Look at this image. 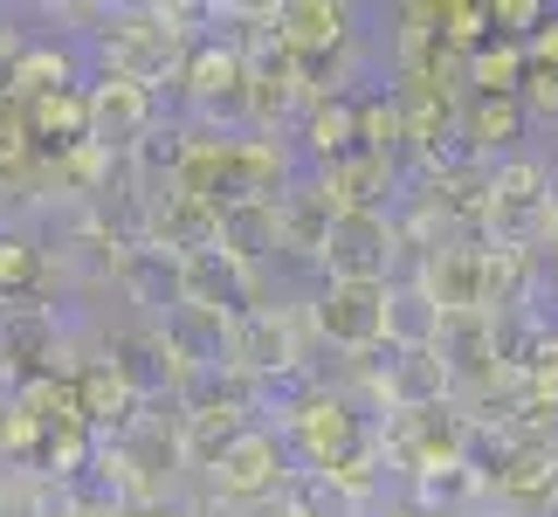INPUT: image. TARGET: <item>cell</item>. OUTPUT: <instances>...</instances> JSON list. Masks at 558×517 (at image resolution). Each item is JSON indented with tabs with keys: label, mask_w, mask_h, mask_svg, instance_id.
I'll return each mask as SVG.
<instances>
[{
	"label": "cell",
	"mask_w": 558,
	"mask_h": 517,
	"mask_svg": "<svg viewBox=\"0 0 558 517\" xmlns=\"http://www.w3.org/2000/svg\"><path fill=\"white\" fill-rule=\"evenodd\" d=\"M551 207H558V172L545 153H504L489 159V201H483V249L497 255H538L545 249V228H551Z\"/></svg>",
	"instance_id": "1"
},
{
	"label": "cell",
	"mask_w": 558,
	"mask_h": 517,
	"mask_svg": "<svg viewBox=\"0 0 558 517\" xmlns=\"http://www.w3.org/2000/svg\"><path fill=\"white\" fill-rule=\"evenodd\" d=\"M180 62H186V41L166 28L159 0L153 8H118L111 28L97 35V70L138 83V91H153V97H159V83H180Z\"/></svg>",
	"instance_id": "2"
},
{
	"label": "cell",
	"mask_w": 558,
	"mask_h": 517,
	"mask_svg": "<svg viewBox=\"0 0 558 517\" xmlns=\"http://www.w3.org/2000/svg\"><path fill=\"white\" fill-rule=\"evenodd\" d=\"M325 284H393L400 269V235H393V207H345L331 221V242L317 255Z\"/></svg>",
	"instance_id": "3"
},
{
	"label": "cell",
	"mask_w": 558,
	"mask_h": 517,
	"mask_svg": "<svg viewBox=\"0 0 558 517\" xmlns=\"http://www.w3.org/2000/svg\"><path fill=\"white\" fill-rule=\"evenodd\" d=\"M228 365L255 386L269 380H290V373H311L304 359V317L283 311V304H248L228 332Z\"/></svg>",
	"instance_id": "4"
},
{
	"label": "cell",
	"mask_w": 558,
	"mask_h": 517,
	"mask_svg": "<svg viewBox=\"0 0 558 517\" xmlns=\"http://www.w3.org/2000/svg\"><path fill=\"white\" fill-rule=\"evenodd\" d=\"M290 448L283 435H276L269 421H255L242 428V442L228 448L221 462H214V477H207V497L221 504V510H242V504H263V497H283V483H290Z\"/></svg>",
	"instance_id": "5"
},
{
	"label": "cell",
	"mask_w": 558,
	"mask_h": 517,
	"mask_svg": "<svg viewBox=\"0 0 558 517\" xmlns=\"http://www.w3.org/2000/svg\"><path fill=\"white\" fill-rule=\"evenodd\" d=\"M153 118H159L153 91H138V83H124V76H104V70L83 76V145H90V153L124 159L153 132Z\"/></svg>",
	"instance_id": "6"
},
{
	"label": "cell",
	"mask_w": 558,
	"mask_h": 517,
	"mask_svg": "<svg viewBox=\"0 0 558 517\" xmlns=\"http://www.w3.org/2000/svg\"><path fill=\"white\" fill-rule=\"evenodd\" d=\"M304 317H311V332L345 359L386 352V284H325Z\"/></svg>",
	"instance_id": "7"
},
{
	"label": "cell",
	"mask_w": 558,
	"mask_h": 517,
	"mask_svg": "<svg viewBox=\"0 0 558 517\" xmlns=\"http://www.w3.org/2000/svg\"><path fill=\"white\" fill-rule=\"evenodd\" d=\"M159 345H166V365L180 380H201V373H228V332L234 317H214V311H193V304H173L159 317Z\"/></svg>",
	"instance_id": "8"
},
{
	"label": "cell",
	"mask_w": 558,
	"mask_h": 517,
	"mask_svg": "<svg viewBox=\"0 0 558 517\" xmlns=\"http://www.w3.org/2000/svg\"><path fill=\"white\" fill-rule=\"evenodd\" d=\"M0 359H8L14 380L35 373H62V317L56 304H0Z\"/></svg>",
	"instance_id": "9"
},
{
	"label": "cell",
	"mask_w": 558,
	"mask_h": 517,
	"mask_svg": "<svg viewBox=\"0 0 558 517\" xmlns=\"http://www.w3.org/2000/svg\"><path fill=\"white\" fill-rule=\"evenodd\" d=\"M448 373L435 352H393L373 365V414H421V407H448Z\"/></svg>",
	"instance_id": "10"
},
{
	"label": "cell",
	"mask_w": 558,
	"mask_h": 517,
	"mask_svg": "<svg viewBox=\"0 0 558 517\" xmlns=\"http://www.w3.org/2000/svg\"><path fill=\"white\" fill-rule=\"evenodd\" d=\"M180 304L214 311V317H242L263 297H255V269L228 263L221 249H201V255H180Z\"/></svg>",
	"instance_id": "11"
},
{
	"label": "cell",
	"mask_w": 558,
	"mask_h": 517,
	"mask_svg": "<svg viewBox=\"0 0 558 517\" xmlns=\"http://www.w3.org/2000/svg\"><path fill=\"white\" fill-rule=\"evenodd\" d=\"M331 221H338V201L317 187V172H296V180L276 193V235H283V255H296V263H317V255H325Z\"/></svg>",
	"instance_id": "12"
},
{
	"label": "cell",
	"mask_w": 558,
	"mask_h": 517,
	"mask_svg": "<svg viewBox=\"0 0 558 517\" xmlns=\"http://www.w3.org/2000/svg\"><path fill=\"white\" fill-rule=\"evenodd\" d=\"M104 365L118 373V386H124V394H132L138 407H159V400L180 386V373L166 365V345H159L153 325H138V332H111V338H104Z\"/></svg>",
	"instance_id": "13"
},
{
	"label": "cell",
	"mask_w": 558,
	"mask_h": 517,
	"mask_svg": "<svg viewBox=\"0 0 558 517\" xmlns=\"http://www.w3.org/2000/svg\"><path fill=\"white\" fill-rule=\"evenodd\" d=\"M214 249L228 255V263H242V269H263L283 255V235H276V201H228V207H214Z\"/></svg>",
	"instance_id": "14"
},
{
	"label": "cell",
	"mask_w": 558,
	"mask_h": 517,
	"mask_svg": "<svg viewBox=\"0 0 558 517\" xmlns=\"http://www.w3.org/2000/svg\"><path fill=\"white\" fill-rule=\"evenodd\" d=\"M111 284H118V290L159 325V317L180 304V255H166V249H153V242H138V249H124L118 263H111Z\"/></svg>",
	"instance_id": "15"
},
{
	"label": "cell",
	"mask_w": 558,
	"mask_h": 517,
	"mask_svg": "<svg viewBox=\"0 0 558 517\" xmlns=\"http://www.w3.org/2000/svg\"><path fill=\"white\" fill-rule=\"evenodd\" d=\"M352 21L359 14L345 8V0H276V28H283V41L296 56H325V49L359 41Z\"/></svg>",
	"instance_id": "16"
},
{
	"label": "cell",
	"mask_w": 558,
	"mask_h": 517,
	"mask_svg": "<svg viewBox=\"0 0 558 517\" xmlns=\"http://www.w3.org/2000/svg\"><path fill=\"white\" fill-rule=\"evenodd\" d=\"M62 91H83V56L76 41H49L35 35L14 62V104H41V97H62Z\"/></svg>",
	"instance_id": "17"
},
{
	"label": "cell",
	"mask_w": 558,
	"mask_h": 517,
	"mask_svg": "<svg viewBox=\"0 0 558 517\" xmlns=\"http://www.w3.org/2000/svg\"><path fill=\"white\" fill-rule=\"evenodd\" d=\"M441 338V304L421 290V276L386 284V352H435Z\"/></svg>",
	"instance_id": "18"
},
{
	"label": "cell",
	"mask_w": 558,
	"mask_h": 517,
	"mask_svg": "<svg viewBox=\"0 0 558 517\" xmlns=\"http://www.w3.org/2000/svg\"><path fill=\"white\" fill-rule=\"evenodd\" d=\"M524 104L518 97H462V139L476 145L483 159H504V153H524Z\"/></svg>",
	"instance_id": "19"
},
{
	"label": "cell",
	"mask_w": 558,
	"mask_h": 517,
	"mask_svg": "<svg viewBox=\"0 0 558 517\" xmlns=\"http://www.w3.org/2000/svg\"><path fill=\"white\" fill-rule=\"evenodd\" d=\"M489 497V483L476 477L469 462H441V469H421L414 483H407V504H414L421 517H462L476 510Z\"/></svg>",
	"instance_id": "20"
},
{
	"label": "cell",
	"mask_w": 558,
	"mask_h": 517,
	"mask_svg": "<svg viewBox=\"0 0 558 517\" xmlns=\"http://www.w3.org/2000/svg\"><path fill=\"white\" fill-rule=\"evenodd\" d=\"M296 139H304V153L325 166L338 153H352L359 145V91L352 97H311L304 118H296Z\"/></svg>",
	"instance_id": "21"
},
{
	"label": "cell",
	"mask_w": 558,
	"mask_h": 517,
	"mask_svg": "<svg viewBox=\"0 0 558 517\" xmlns=\"http://www.w3.org/2000/svg\"><path fill=\"white\" fill-rule=\"evenodd\" d=\"M283 504H290L296 517H366V497H359L352 483L325 477V469H290Z\"/></svg>",
	"instance_id": "22"
},
{
	"label": "cell",
	"mask_w": 558,
	"mask_h": 517,
	"mask_svg": "<svg viewBox=\"0 0 558 517\" xmlns=\"http://www.w3.org/2000/svg\"><path fill=\"white\" fill-rule=\"evenodd\" d=\"M0 517H56V483L28 469H0Z\"/></svg>",
	"instance_id": "23"
},
{
	"label": "cell",
	"mask_w": 558,
	"mask_h": 517,
	"mask_svg": "<svg viewBox=\"0 0 558 517\" xmlns=\"http://www.w3.org/2000/svg\"><path fill=\"white\" fill-rule=\"evenodd\" d=\"M518 104H524L531 124H558V70H524Z\"/></svg>",
	"instance_id": "24"
},
{
	"label": "cell",
	"mask_w": 558,
	"mask_h": 517,
	"mask_svg": "<svg viewBox=\"0 0 558 517\" xmlns=\"http://www.w3.org/2000/svg\"><path fill=\"white\" fill-rule=\"evenodd\" d=\"M21 435H28V421L14 414V400H0V469L21 456Z\"/></svg>",
	"instance_id": "25"
},
{
	"label": "cell",
	"mask_w": 558,
	"mask_h": 517,
	"mask_svg": "<svg viewBox=\"0 0 558 517\" xmlns=\"http://www.w3.org/2000/svg\"><path fill=\"white\" fill-rule=\"evenodd\" d=\"M228 517H296L283 497H263V504H242V510H228Z\"/></svg>",
	"instance_id": "26"
},
{
	"label": "cell",
	"mask_w": 558,
	"mask_h": 517,
	"mask_svg": "<svg viewBox=\"0 0 558 517\" xmlns=\"http://www.w3.org/2000/svg\"><path fill=\"white\" fill-rule=\"evenodd\" d=\"M462 517H524V510H518V504H504V497H483L476 510H462Z\"/></svg>",
	"instance_id": "27"
},
{
	"label": "cell",
	"mask_w": 558,
	"mask_h": 517,
	"mask_svg": "<svg viewBox=\"0 0 558 517\" xmlns=\"http://www.w3.org/2000/svg\"><path fill=\"white\" fill-rule=\"evenodd\" d=\"M545 249H558V207H551V228H545Z\"/></svg>",
	"instance_id": "28"
},
{
	"label": "cell",
	"mask_w": 558,
	"mask_h": 517,
	"mask_svg": "<svg viewBox=\"0 0 558 517\" xmlns=\"http://www.w3.org/2000/svg\"><path fill=\"white\" fill-rule=\"evenodd\" d=\"M551 290H558V276H551Z\"/></svg>",
	"instance_id": "29"
}]
</instances>
